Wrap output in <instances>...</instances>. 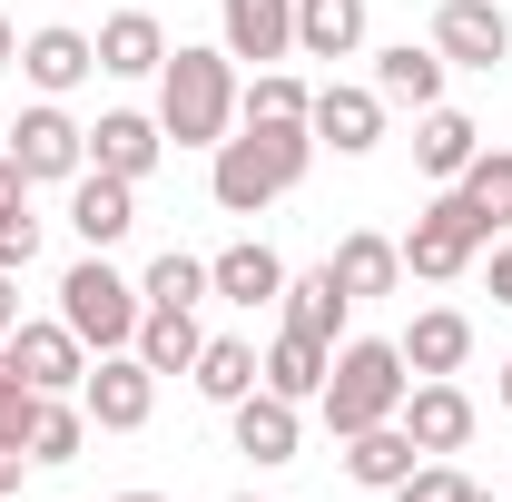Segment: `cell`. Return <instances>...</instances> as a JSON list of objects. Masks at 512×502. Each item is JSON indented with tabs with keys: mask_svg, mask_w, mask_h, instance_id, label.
I'll return each instance as SVG.
<instances>
[{
	"mask_svg": "<svg viewBox=\"0 0 512 502\" xmlns=\"http://www.w3.org/2000/svg\"><path fill=\"white\" fill-rule=\"evenodd\" d=\"M207 286H217L227 306H276V296H286V266H276V247H227L207 266Z\"/></svg>",
	"mask_w": 512,
	"mask_h": 502,
	"instance_id": "cell-22",
	"label": "cell"
},
{
	"mask_svg": "<svg viewBox=\"0 0 512 502\" xmlns=\"http://www.w3.org/2000/svg\"><path fill=\"white\" fill-rule=\"evenodd\" d=\"M138 296H148V306H197V296H207V266L168 247L158 266H148V286H138Z\"/></svg>",
	"mask_w": 512,
	"mask_h": 502,
	"instance_id": "cell-32",
	"label": "cell"
},
{
	"mask_svg": "<svg viewBox=\"0 0 512 502\" xmlns=\"http://www.w3.org/2000/svg\"><path fill=\"white\" fill-rule=\"evenodd\" d=\"M306 128H316L335 158H365V148L384 138V99H375V89H345V79H325L316 109H306Z\"/></svg>",
	"mask_w": 512,
	"mask_h": 502,
	"instance_id": "cell-9",
	"label": "cell"
},
{
	"mask_svg": "<svg viewBox=\"0 0 512 502\" xmlns=\"http://www.w3.org/2000/svg\"><path fill=\"white\" fill-rule=\"evenodd\" d=\"M197 394L207 404H237V394H256V345H237V335H217V345H197Z\"/></svg>",
	"mask_w": 512,
	"mask_h": 502,
	"instance_id": "cell-28",
	"label": "cell"
},
{
	"mask_svg": "<svg viewBox=\"0 0 512 502\" xmlns=\"http://www.w3.org/2000/svg\"><path fill=\"white\" fill-rule=\"evenodd\" d=\"M10 325H20V286H10V266H0V345H10Z\"/></svg>",
	"mask_w": 512,
	"mask_h": 502,
	"instance_id": "cell-36",
	"label": "cell"
},
{
	"mask_svg": "<svg viewBox=\"0 0 512 502\" xmlns=\"http://www.w3.org/2000/svg\"><path fill=\"white\" fill-rule=\"evenodd\" d=\"M79 414H89L99 434H138V424L158 414V375L138 365V345H119L109 365H89V375H79Z\"/></svg>",
	"mask_w": 512,
	"mask_h": 502,
	"instance_id": "cell-5",
	"label": "cell"
},
{
	"mask_svg": "<svg viewBox=\"0 0 512 502\" xmlns=\"http://www.w3.org/2000/svg\"><path fill=\"white\" fill-rule=\"evenodd\" d=\"M119 502H168V493H119Z\"/></svg>",
	"mask_w": 512,
	"mask_h": 502,
	"instance_id": "cell-40",
	"label": "cell"
},
{
	"mask_svg": "<svg viewBox=\"0 0 512 502\" xmlns=\"http://www.w3.org/2000/svg\"><path fill=\"white\" fill-rule=\"evenodd\" d=\"M345 306H355V296L335 286V266H316V276H286V325H296V335H325V345H335Z\"/></svg>",
	"mask_w": 512,
	"mask_h": 502,
	"instance_id": "cell-27",
	"label": "cell"
},
{
	"mask_svg": "<svg viewBox=\"0 0 512 502\" xmlns=\"http://www.w3.org/2000/svg\"><path fill=\"white\" fill-rule=\"evenodd\" d=\"M503 404H512V365H503Z\"/></svg>",
	"mask_w": 512,
	"mask_h": 502,
	"instance_id": "cell-42",
	"label": "cell"
},
{
	"mask_svg": "<svg viewBox=\"0 0 512 502\" xmlns=\"http://www.w3.org/2000/svg\"><path fill=\"white\" fill-rule=\"evenodd\" d=\"M0 138H10V119H0Z\"/></svg>",
	"mask_w": 512,
	"mask_h": 502,
	"instance_id": "cell-43",
	"label": "cell"
},
{
	"mask_svg": "<svg viewBox=\"0 0 512 502\" xmlns=\"http://www.w3.org/2000/svg\"><path fill=\"white\" fill-rule=\"evenodd\" d=\"M463 493H473V483H463L453 463H414V473L394 483V502H463Z\"/></svg>",
	"mask_w": 512,
	"mask_h": 502,
	"instance_id": "cell-34",
	"label": "cell"
},
{
	"mask_svg": "<svg viewBox=\"0 0 512 502\" xmlns=\"http://www.w3.org/2000/svg\"><path fill=\"white\" fill-rule=\"evenodd\" d=\"M10 158H20V178H79L89 168V128L69 109H20L10 119Z\"/></svg>",
	"mask_w": 512,
	"mask_h": 502,
	"instance_id": "cell-6",
	"label": "cell"
},
{
	"mask_svg": "<svg viewBox=\"0 0 512 502\" xmlns=\"http://www.w3.org/2000/svg\"><path fill=\"white\" fill-rule=\"evenodd\" d=\"M453 197L473 207V227L493 237V227H512V158H473L463 178H453Z\"/></svg>",
	"mask_w": 512,
	"mask_h": 502,
	"instance_id": "cell-29",
	"label": "cell"
},
{
	"mask_svg": "<svg viewBox=\"0 0 512 502\" xmlns=\"http://www.w3.org/2000/svg\"><path fill=\"white\" fill-rule=\"evenodd\" d=\"M10 60H20V30H10V20H0V69H10Z\"/></svg>",
	"mask_w": 512,
	"mask_h": 502,
	"instance_id": "cell-39",
	"label": "cell"
},
{
	"mask_svg": "<svg viewBox=\"0 0 512 502\" xmlns=\"http://www.w3.org/2000/svg\"><path fill=\"white\" fill-rule=\"evenodd\" d=\"M237 453L247 463H296V404L286 394H237Z\"/></svg>",
	"mask_w": 512,
	"mask_h": 502,
	"instance_id": "cell-18",
	"label": "cell"
},
{
	"mask_svg": "<svg viewBox=\"0 0 512 502\" xmlns=\"http://www.w3.org/2000/svg\"><path fill=\"white\" fill-rule=\"evenodd\" d=\"M10 355H20V375L40 384V394H69V384L89 375V365H79L89 345H79L69 325H10Z\"/></svg>",
	"mask_w": 512,
	"mask_h": 502,
	"instance_id": "cell-13",
	"label": "cell"
},
{
	"mask_svg": "<svg viewBox=\"0 0 512 502\" xmlns=\"http://www.w3.org/2000/svg\"><path fill=\"white\" fill-rule=\"evenodd\" d=\"M306 109H316V99H306V89H296L286 69H256V89H247V119H306Z\"/></svg>",
	"mask_w": 512,
	"mask_h": 502,
	"instance_id": "cell-33",
	"label": "cell"
},
{
	"mask_svg": "<svg viewBox=\"0 0 512 502\" xmlns=\"http://www.w3.org/2000/svg\"><path fill=\"white\" fill-rule=\"evenodd\" d=\"M138 315H148V296H138V286H128V276H119L99 247H89V256L60 276V325L79 335V345L119 355V345H138Z\"/></svg>",
	"mask_w": 512,
	"mask_h": 502,
	"instance_id": "cell-4",
	"label": "cell"
},
{
	"mask_svg": "<svg viewBox=\"0 0 512 502\" xmlns=\"http://www.w3.org/2000/svg\"><path fill=\"white\" fill-rule=\"evenodd\" d=\"M296 50V0H227V60H286Z\"/></svg>",
	"mask_w": 512,
	"mask_h": 502,
	"instance_id": "cell-15",
	"label": "cell"
},
{
	"mask_svg": "<svg viewBox=\"0 0 512 502\" xmlns=\"http://www.w3.org/2000/svg\"><path fill=\"white\" fill-rule=\"evenodd\" d=\"M404 394H414V375H404V345H345L335 365H325V424L335 434H365V424H394L404 414Z\"/></svg>",
	"mask_w": 512,
	"mask_h": 502,
	"instance_id": "cell-3",
	"label": "cell"
},
{
	"mask_svg": "<svg viewBox=\"0 0 512 502\" xmlns=\"http://www.w3.org/2000/svg\"><path fill=\"white\" fill-rule=\"evenodd\" d=\"M197 345H207V335H197L188 306H148L138 315V365H148V375H188Z\"/></svg>",
	"mask_w": 512,
	"mask_h": 502,
	"instance_id": "cell-21",
	"label": "cell"
},
{
	"mask_svg": "<svg viewBox=\"0 0 512 502\" xmlns=\"http://www.w3.org/2000/svg\"><path fill=\"white\" fill-rule=\"evenodd\" d=\"M40 247V217H30V178H20V158H0V266H30Z\"/></svg>",
	"mask_w": 512,
	"mask_h": 502,
	"instance_id": "cell-30",
	"label": "cell"
},
{
	"mask_svg": "<svg viewBox=\"0 0 512 502\" xmlns=\"http://www.w3.org/2000/svg\"><path fill=\"white\" fill-rule=\"evenodd\" d=\"M404 434L424 443V453H463V434H473V404H463V384L424 375L414 394H404Z\"/></svg>",
	"mask_w": 512,
	"mask_h": 502,
	"instance_id": "cell-12",
	"label": "cell"
},
{
	"mask_svg": "<svg viewBox=\"0 0 512 502\" xmlns=\"http://www.w3.org/2000/svg\"><path fill=\"white\" fill-rule=\"evenodd\" d=\"M79 443H89V414L60 404V394H40V424H30V463H79Z\"/></svg>",
	"mask_w": 512,
	"mask_h": 502,
	"instance_id": "cell-31",
	"label": "cell"
},
{
	"mask_svg": "<svg viewBox=\"0 0 512 502\" xmlns=\"http://www.w3.org/2000/svg\"><path fill=\"white\" fill-rule=\"evenodd\" d=\"M463 355H473V325H463L453 306L414 315V335H404V365H414V375H453Z\"/></svg>",
	"mask_w": 512,
	"mask_h": 502,
	"instance_id": "cell-25",
	"label": "cell"
},
{
	"mask_svg": "<svg viewBox=\"0 0 512 502\" xmlns=\"http://www.w3.org/2000/svg\"><path fill=\"white\" fill-rule=\"evenodd\" d=\"M493 306H512V247L493 256Z\"/></svg>",
	"mask_w": 512,
	"mask_h": 502,
	"instance_id": "cell-37",
	"label": "cell"
},
{
	"mask_svg": "<svg viewBox=\"0 0 512 502\" xmlns=\"http://www.w3.org/2000/svg\"><path fill=\"white\" fill-rule=\"evenodd\" d=\"M325 365H335V355H325V335H296V325H286V335L266 345L256 384H266V394H286V404H306V394H325Z\"/></svg>",
	"mask_w": 512,
	"mask_h": 502,
	"instance_id": "cell-17",
	"label": "cell"
},
{
	"mask_svg": "<svg viewBox=\"0 0 512 502\" xmlns=\"http://www.w3.org/2000/svg\"><path fill=\"white\" fill-rule=\"evenodd\" d=\"M414 463H424V443L404 434V424H365V434H345V473H355L365 493H394Z\"/></svg>",
	"mask_w": 512,
	"mask_h": 502,
	"instance_id": "cell-14",
	"label": "cell"
},
{
	"mask_svg": "<svg viewBox=\"0 0 512 502\" xmlns=\"http://www.w3.org/2000/svg\"><path fill=\"white\" fill-rule=\"evenodd\" d=\"M99 69H109V79H148V69H168L158 20H148V10H119V20L99 30Z\"/></svg>",
	"mask_w": 512,
	"mask_h": 502,
	"instance_id": "cell-23",
	"label": "cell"
},
{
	"mask_svg": "<svg viewBox=\"0 0 512 502\" xmlns=\"http://www.w3.org/2000/svg\"><path fill=\"white\" fill-rule=\"evenodd\" d=\"M296 50H306V60L365 50V0H296Z\"/></svg>",
	"mask_w": 512,
	"mask_h": 502,
	"instance_id": "cell-20",
	"label": "cell"
},
{
	"mask_svg": "<svg viewBox=\"0 0 512 502\" xmlns=\"http://www.w3.org/2000/svg\"><path fill=\"white\" fill-rule=\"evenodd\" d=\"M227 119H237V60L227 50H178L158 69V128L178 148H217Z\"/></svg>",
	"mask_w": 512,
	"mask_h": 502,
	"instance_id": "cell-2",
	"label": "cell"
},
{
	"mask_svg": "<svg viewBox=\"0 0 512 502\" xmlns=\"http://www.w3.org/2000/svg\"><path fill=\"white\" fill-rule=\"evenodd\" d=\"M394 276H404V247L394 237H345L335 247V286L345 296H394Z\"/></svg>",
	"mask_w": 512,
	"mask_h": 502,
	"instance_id": "cell-26",
	"label": "cell"
},
{
	"mask_svg": "<svg viewBox=\"0 0 512 502\" xmlns=\"http://www.w3.org/2000/svg\"><path fill=\"white\" fill-rule=\"evenodd\" d=\"M375 99L434 109V99H444V50H414V40H404V50H384V60H375Z\"/></svg>",
	"mask_w": 512,
	"mask_h": 502,
	"instance_id": "cell-24",
	"label": "cell"
},
{
	"mask_svg": "<svg viewBox=\"0 0 512 502\" xmlns=\"http://www.w3.org/2000/svg\"><path fill=\"white\" fill-rule=\"evenodd\" d=\"M463 502H493V493H483V483H473V493H463Z\"/></svg>",
	"mask_w": 512,
	"mask_h": 502,
	"instance_id": "cell-41",
	"label": "cell"
},
{
	"mask_svg": "<svg viewBox=\"0 0 512 502\" xmlns=\"http://www.w3.org/2000/svg\"><path fill=\"white\" fill-rule=\"evenodd\" d=\"M473 247H483V227H473V207H463V197H434V207L414 217V237H404V266L444 286V276H463V266H473Z\"/></svg>",
	"mask_w": 512,
	"mask_h": 502,
	"instance_id": "cell-7",
	"label": "cell"
},
{
	"mask_svg": "<svg viewBox=\"0 0 512 502\" xmlns=\"http://www.w3.org/2000/svg\"><path fill=\"white\" fill-rule=\"evenodd\" d=\"M306 158H316V128L306 119H247L237 138H217V168H207V188L227 217H256L266 197H286L306 178Z\"/></svg>",
	"mask_w": 512,
	"mask_h": 502,
	"instance_id": "cell-1",
	"label": "cell"
},
{
	"mask_svg": "<svg viewBox=\"0 0 512 502\" xmlns=\"http://www.w3.org/2000/svg\"><path fill=\"white\" fill-rule=\"evenodd\" d=\"M20 69H30V89L60 99V89H79V79L99 69V40H79V30H30V40H20Z\"/></svg>",
	"mask_w": 512,
	"mask_h": 502,
	"instance_id": "cell-19",
	"label": "cell"
},
{
	"mask_svg": "<svg viewBox=\"0 0 512 502\" xmlns=\"http://www.w3.org/2000/svg\"><path fill=\"white\" fill-rule=\"evenodd\" d=\"M158 148H168V128L138 119V109H109V119L89 128V168H109V178H128V188L158 168Z\"/></svg>",
	"mask_w": 512,
	"mask_h": 502,
	"instance_id": "cell-11",
	"label": "cell"
},
{
	"mask_svg": "<svg viewBox=\"0 0 512 502\" xmlns=\"http://www.w3.org/2000/svg\"><path fill=\"white\" fill-rule=\"evenodd\" d=\"M434 50H444L453 69H503L512 60V20L493 0H444V10H434Z\"/></svg>",
	"mask_w": 512,
	"mask_h": 502,
	"instance_id": "cell-8",
	"label": "cell"
},
{
	"mask_svg": "<svg viewBox=\"0 0 512 502\" xmlns=\"http://www.w3.org/2000/svg\"><path fill=\"white\" fill-rule=\"evenodd\" d=\"M503 502H512V493H503Z\"/></svg>",
	"mask_w": 512,
	"mask_h": 502,
	"instance_id": "cell-44",
	"label": "cell"
},
{
	"mask_svg": "<svg viewBox=\"0 0 512 502\" xmlns=\"http://www.w3.org/2000/svg\"><path fill=\"white\" fill-rule=\"evenodd\" d=\"M20 394H40V384L20 375V355H10V345H0V404H20Z\"/></svg>",
	"mask_w": 512,
	"mask_h": 502,
	"instance_id": "cell-35",
	"label": "cell"
},
{
	"mask_svg": "<svg viewBox=\"0 0 512 502\" xmlns=\"http://www.w3.org/2000/svg\"><path fill=\"white\" fill-rule=\"evenodd\" d=\"M20 463H30V453H10V443H0V493H20Z\"/></svg>",
	"mask_w": 512,
	"mask_h": 502,
	"instance_id": "cell-38",
	"label": "cell"
},
{
	"mask_svg": "<svg viewBox=\"0 0 512 502\" xmlns=\"http://www.w3.org/2000/svg\"><path fill=\"white\" fill-rule=\"evenodd\" d=\"M69 227H79L89 247H119L128 227H138V188L109 178V168H79V178H69Z\"/></svg>",
	"mask_w": 512,
	"mask_h": 502,
	"instance_id": "cell-10",
	"label": "cell"
},
{
	"mask_svg": "<svg viewBox=\"0 0 512 502\" xmlns=\"http://www.w3.org/2000/svg\"><path fill=\"white\" fill-rule=\"evenodd\" d=\"M473 158H483V128L463 119V109H444V99H434V109H424V128H414V168H424V178H463Z\"/></svg>",
	"mask_w": 512,
	"mask_h": 502,
	"instance_id": "cell-16",
	"label": "cell"
}]
</instances>
